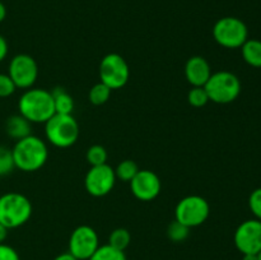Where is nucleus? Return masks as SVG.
Masks as SVG:
<instances>
[{
	"label": "nucleus",
	"mask_w": 261,
	"mask_h": 260,
	"mask_svg": "<svg viewBox=\"0 0 261 260\" xmlns=\"http://www.w3.org/2000/svg\"><path fill=\"white\" fill-rule=\"evenodd\" d=\"M213 37L222 47L239 48L249 40V30L240 18L224 17L214 24Z\"/></svg>",
	"instance_id": "obj_6"
},
{
	"label": "nucleus",
	"mask_w": 261,
	"mask_h": 260,
	"mask_svg": "<svg viewBox=\"0 0 261 260\" xmlns=\"http://www.w3.org/2000/svg\"><path fill=\"white\" fill-rule=\"evenodd\" d=\"M130 241H132V236H130V232L126 228L114 229L109 237L110 246L121 250V251H125V249L130 245Z\"/></svg>",
	"instance_id": "obj_21"
},
{
	"label": "nucleus",
	"mask_w": 261,
	"mask_h": 260,
	"mask_svg": "<svg viewBox=\"0 0 261 260\" xmlns=\"http://www.w3.org/2000/svg\"><path fill=\"white\" fill-rule=\"evenodd\" d=\"M242 58L254 68H261V41L259 40H247L241 46Z\"/></svg>",
	"instance_id": "obj_17"
},
{
	"label": "nucleus",
	"mask_w": 261,
	"mask_h": 260,
	"mask_svg": "<svg viewBox=\"0 0 261 260\" xmlns=\"http://www.w3.org/2000/svg\"><path fill=\"white\" fill-rule=\"evenodd\" d=\"M129 65L119 54H107L99 63V79L111 89L122 88L129 81Z\"/></svg>",
	"instance_id": "obj_8"
},
{
	"label": "nucleus",
	"mask_w": 261,
	"mask_h": 260,
	"mask_svg": "<svg viewBox=\"0 0 261 260\" xmlns=\"http://www.w3.org/2000/svg\"><path fill=\"white\" fill-rule=\"evenodd\" d=\"M257 259H259V260H261V250H260V251H259V252H257Z\"/></svg>",
	"instance_id": "obj_34"
},
{
	"label": "nucleus",
	"mask_w": 261,
	"mask_h": 260,
	"mask_svg": "<svg viewBox=\"0 0 261 260\" xmlns=\"http://www.w3.org/2000/svg\"><path fill=\"white\" fill-rule=\"evenodd\" d=\"M45 135L55 147L69 148L78 140L79 124L71 114H55L45 122Z\"/></svg>",
	"instance_id": "obj_4"
},
{
	"label": "nucleus",
	"mask_w": 261,
	"mask_h": 260,
	"mask_svg": "<svg viewBox=\"0 0 261 260\" xmlns=\"http://www.w3.org/2000/svg\"><path fill=\"white\" fill-rule=\"evenodd\" d=\"M211 213L209 203L199 195H189L181 199L175 209V219L189 228L198 227L208 219Z\"/></svg>",
	"instance_id": "obj_7"
},
{
	"label": "nucleus",
	"mask_w": 261,
	"mask_h": 260,
	"mask_svg": "<svg viewBox=\"0 0 261 260\" xmlns=\"http://www.w3.org/2000/svg\"><path fill=\"white\" fill-rule=\"evenodd\" d=\"M8 231H9V229H8L4 224L0 223V244H4V241L7 240Z\"/></svg>",
	"instance_id": "obj_30"
},
{
	"label": "nucleus",
	"mask_w": 261,
	"mask_h": 260,
	"mask_svg": "<svg viewBox=\"0 0 261 260\" xmlns=\"http://www.w3.org/2000/svg\"><path fill=\"white\" fill-rule=\"evenodd\" d=\"M111 91L112 89L107 87L105 83H102V82L94 84L91 88V91H89V102L94 105V106H101V105L106 103L109 101L110 96H111Z\"/></svg>",
	"instance_id": "obj_19"
},
{
	"label": "nucleus",
	"mask_w": 261,
	"mask_h": 260,
	"mask_svg": "<svg viewBox=\"0 0 261 260\" xmlns=\"http://www.w3.org/2000/svg\"><path fill=\"white\" fill-rule=\"evenodd\" d=\"M17 87L8 74L0 73V98H7L15 92Z\"/></svg>",
	"instance_id": "obj_26"
},
{
	"label": "nucleus",
	"mask_w": 261,
	"mask_h": 260,
	"mask_svg": "<svg viewBox=\"0 0 261 260\" xmlns=\"http://www.w3.org/2000/svg\"><path fill=\"white\" fill-rule=\"evenodd\" d=\"M0 260H20L18 252L12 246L0 244Z\"/></svg>",
	"instance_id": "obj_28"
},
{
	"label": "nucleus",
	"mask_w": 261,
	"mask_h": 260,
	"mask_svg": "<svg viewBox=\"0 0 261 260\" xmlns=\"http://www.w3.org/2000/svg\"><path fill=\"white\" fill-rule=\"evenodd\" d=\"M15 168L14 160H13L12 149L0 145V176L9 175Z\"/></svg>",
	"instance_id": "obj_24"
},
{
	"label": "nucleus",
	"mask_w": 261,
	"mask_h": 260,
	"mask_svg": "<svg viewBox=\"0 0 261 260\" xmlns=\"http://www.w3.org/2000/svg\"><path fill=\"white\" fill-rule=\"evenodd\" d=\"M138 172H139V167H138L137 162H134L133 160H124L117 165L116 170H115L116 178L121 180L122 183H130Z\"/></svg>",
	"instance_id": "obj_18"
},
{
	"label": "nucleus",
	"mask_w": 261,
	"mask_h": 260,
	"mask_svg": "<svg viewBox=\"0 0 261 260\" xmlns=\"http://www.w3.org/2000/svg\"><path fill=\"white\" fill-rule=\"evenodd\" d=\"M32 204L20 193H7L0 196V223L8 229L17 228L30 221Z\"/></svg>",
	"instance_id": "obj_3"
},
{
	"label": "nucleus",
	"mask_w": 261,
	"mask_h": 260,
	"mask_svg": "<svg viewBox=\"0 0 261 260\" xmlns=\"http://www.w3.org/2000/svg\"><path fill=\"white\" fill-rule=\"evenodd\" d=\"M54 107H55V114L69 115L74 110V99L64 88H55L53 92Z\"/></svg>",
	"instance_id": "obj_16"
},
{
	"label": "nucleus",
	"mask_w": 261,
	"mask_h": 260,
	"mask_svg": "<svg viewBox=\"0 0 261 260\" xmlns=\"http://www.w3.org/2000/svg\"><path fill=\"white\" fill-rule=\"evenodd\" d=\"M116 183L115 170L107 163L99 166H92L84 178V186L89 195L101 198L107 195L114 189Z\"/></svg>",
	"instance_id": "obj_10"
},
{
	"label": "nucleus",
	"mask_w": 261,
	"mask_h": 260,
	"mask_svg": "<svg viewBox=\"0 0 261 260\" xmlns=\"http://www.w3.org/2000/svg\"><path fill=\"white\" fill-rule=\"evenodd\" d=\"M15 168L23 172H35L47 162L48 149L46 143L36 135H28L17 140L12 149Z\"/></svg>",
	"instance_id": "obj_1"
},
{
	"label": "nucleus",
	"mask_w": 261,
	"mask_h": 260,
	"mask_svg": "<svg viewBox=\"0 0 261 260\" xmlns=\"http://www.w3.org/2000/svg\"><path fill=\"white\" fill-rule=\"evenodd\" d=\"M18 110L19 114L31 124H45L51 116L55 115L53 94L43 88L27 89L18 101Z\"/></svg>",
	"instance_id": "obj_2"
},
{
	"label": "nucleus",
	"mask_w": 261,
	"mask_h": 260,
	"mask_svg": "<svg viewBox=\"0 0 261 260\" xmlns=\"http://www.w3.org/2000/svg\"><path fill=\"white\" fill-rule=\"evenodd\" d=\"M188 101L194 107H203L209 102V96L204 87H193L188 93Z\"/></svg>",
	"instance_id": "obj_25"
},
{
	"label": "nucleus",
	"mask_w": 261,
	"mask_h": 260,
	"mask_svg": "<svg viewBox=\"0 0 261 260\" xmlns=\"http://www.w3.org/2000/svg\"><path fill=\"white\" fill-rule=\"evenodd\" d=\"M54 260H78V259H76L75 256H73V255L68 251V252H64V254L58 255Z\"/></svg>",
	"instance_id": "obj_31"
},
{
	"label": "nucleus",
	"mask_w": 261,
	"mask_h": 260,
	"mask_svg": "<svg viewBox=\"0 0 261 260\" xmlns=\"http://www.w3.org/2000/svg\"><path fill=\"white\" fill-rule=\"evenodd\" d=\"M234 245L244 254H257L261 250V221L249 219L237 227Z\"/></svg>",
	"instance_id": "obj_12"
},
{
	"label": "nucleus",
	"mask_w": 261,
	"mask_h": 260,
	"mask_svg": "<svg viewBox=\"0 0 261 260\" xmlns=\"http://www.w3.org/2000/svg\"><path fill=\"white\" fill-rule=\"evenodd\" d=\"M161 180L157 173L149 170H139L135 177L130 181L133 195L142 201L154 200L161 193Z\"/></svg>",
	"instance_id": "obj_13"
},
{
	"label": "nucleus",
	"mask_w": 261,
	"mask_h": 260,
	"mask_svg": "<svg viewBox=\"0 0 261 260\" xmlns=\"http://www.w3.org/2000/svg\"><path fill=\"white\" fill-rule=\"evenodd\" d=\"M209 96V101L219 105L231 103L241 93V82L239 76L231 71H217L212 73L211 78L204 86Z\"/></svg>",
	"instance_id": "obj_5"
},
{
	"label": "nucleus",
	"mask_w": 261,
	"mask_h": 260,
	"mask_svg": "<svg viewBox=\"0 0 261 260\" xmlns=\"http://www.w3.org/2000/svg\"><path fill=\"white\" fill-rule=\"evenodd\" d=\"M5 17H7V8H5V5L0 2V23L5 19Z\"/></svg>",
	"instance_id": "obj_32"
},
{
	"label": "nucleus",
	"mask_w": 261,
	"mask_h": 260,
	"mask_svg": "<svg viewBox=\"0 0 261 260\" xmlns=\"http://www.w3.org/2000/svg\"><path fill=\"white\" fill-rule=\"evenodd\" d=\"M88 260H126L125 252L107 245L98 246L94 254Z\"/></svg>",
	"instance_id": "obj_20"
},
{
	"label": "nucleus",
	"mask_w": 261,
	"mask_h": 260,
	"mask_svg": "<svg viewBox=\"0 0 261 260\" xmlns=\"http://www.w3.org/2000/svg\"><path fill=\"white\" fill-rule=\"evenodd\" d=\"M212 75V69L203 56H191L185 65V76L193 87H204Z\"/></svg>",
	"instance_id": "obj_14"
},
{
	"label": "nucleus",
	"mask_w": 261,
	"mask_h": 260,
	"mask_svg": "<svg viewBox=\"0 0 261 260\" xmlns=\"http://www.w3.org/2000/svg\"><path fill=\"white\" fill-rule=\"evenodd\" d=\"M87 161L91 166H99L107 163V150L99 144H94L87 150Z\"/></svg>",
	"instance_id": "obj_23"
},
{
	"label": "nucleus",
	"mask_w": 261,
	"mask_h": 260,
	"mask_svg": "<svg viewBox=\"0 0 261 260\" xmlns=\"http://www.w3.org/2000/svg\"><path fill=\"white\" fill-rule=\"evenodd\" d=\"M8 75L12 78L17 88L30 89L37 81L38 65L32 56L19 54L10 60Z\"/></svg>",
	"instance_id": "obj_9"
},
{
	"label": "nucleus",
	"mask_w": 261,
	"mask_h": 260,
	"mask_svg": "<svg viewBox=\"0 0 261 260\" xmlns=\"http://www.w3.org/2000/svg\"><path fill=\"white\" fill-rule=\"evenodd\" d=\"M5 132L12 139L20 140L31 135V122L22 115H13L5 122Z\"/></svg>",
	"instance_id": "obj_15"
},
{
	"label": "nucleus",
	"mask_w": 261,
	"mask_h": 260,
	"mask_svg": "<svg viewBox=\"0 0 261 260\" xmlns=\"http://www.w3.org/2000/svg\"><path fill=\"white\" fill-rule=\"evenodd\" d=\"M190 233V228L185 224L180 223L178 221H173L168 224L167 227V236L171 241L173 242H182L185 241Z\"/></svg>",
	"instance_id": "obj_22"
},
{
	"label": "nucleus",
	"mask_w": 261,
	"mask_h": 260,
	"mask_svg": "<svg viewBox=\"0 0 261 260\" xmlns=\"http://www.w3.org/2000/svg\"><path fill=\"white\" fill-rule=\"evenodd\" d=\"M249 206L250 211L252 212L256 219L261 221V188L255 189L249 198Z\"/></svg>",
	"instance_id": "obj_27"
},
{
	"label": "nucleus",
	"mask_w": 261,
	"mask_h": 260,
	"mask_svg": "<svg viewBox=\"0 0 261 260\" xmlns=\"http://www.w3.org/2000/svg\"><path fill=\"white\" fill-rule=\"evenodd\" d=\"M99 246L98 235L92 227L79 226L69 239V252L78 260H88Z\"/></svg>",
	"instance_id": "obj_11"
},
{
	"label": "nucleus",
	"mask_w": 261,
	"mask_h": 260,
	"mask_svg": "<svg viewBox=\"0 0 261 260\" xmlns=\"http://www.w3.org/2000/svg\"><path fill=\"white\" fill-rule=\"evenodd\" d=\"M8 50H9V48H8L7 40H5V38L0 35V63H2L5 58H7Z\"/></svg>",
	"instance_id": "obj_29"
},
{
	"label": "nucleus",
	"mask_w": 261,
	"mask_h": 260,
	"mask_svg": "<svg viewBox=\"0 0 261 260\" xmlns=\"http://www.w3.org/2000/svg\"><path fill=\"white\" fill-rule=\"evenodd\" d=\"M242 260H259V259H257V254H244Z\"/></svg>",
	"instance_id": "obj_33"
}]
</instances>
